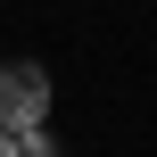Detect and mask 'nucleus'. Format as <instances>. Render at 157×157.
<instances>
[{
  "label": "nucleus",
  "mask_w": 157,
  "mask_h": 157,
  "mask_svg": "<svg viewBox=\"0 0 157 157\" xmlns=\"http://www.w3.org/2000/svg\"><path fill=\"white\" fill-rule=\"evenodd\" d=\"M0 157H17V132H8V124H0Z\"/></svg>",
  "instance_id": "nucleus-2"
},
{
  "label": "nucleus",
  "mask_w": 157,
  "mask_h": 157,
  "mask_svg": "<svg viewBox=\"0 0 157 157\" xmlns=\"http://www.w3.org/2000/svg\"><path fill=\"white\" fill-rule=\"evenodd\" d=\"M0 124H8L17 141L50 124V66H41V58H8V66H0Z\"/></svg>",
  "instance_id": "nucleus-1"
}]
</instances>
